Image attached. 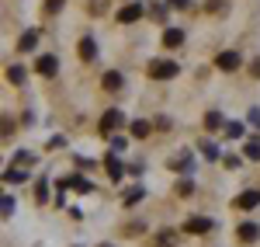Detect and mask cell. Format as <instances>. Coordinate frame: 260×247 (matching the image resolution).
I'll return each mask as SVG.
<instances>
[{
  "mask_svg": "<svg viewBox=\"0 0 260 247\" xmlns=\"http://www.w3.org/2000/svg\"><path fill=\"white\" fill-rule=\"evenodd\" d=\"M233 206H236V209H246V212H250V209H257L260 206V191H257V188H246L243 195H236V202H233Z\"/></svg>",
  "mask_w": 260,
  "mask_h": 247,
  "instance_id": "8992f818",
  "label": "cell"
},
{
  "mask_svg": "<svg viewBox=\"0 0 260 247\" xmlns=\"http://www.w3.org/2000/svg\"><path fill=\"white\" fill-rule=\"evenodd\" d=\"M24 178H28L24 171H4V181H7V185H21Z\"/></svg>",
  "mask_w": 260,
  "mask_h": 247,
  "instance_id": "d6986e66",
  "label": "cell"
},
{
  "mask_svg": "<svg viewBox=\"0 0 260 247\" xmlns=\"http://www.w3.org/2000/svg\"><path fill=\"white\" fill-rule=\"evenodd\" d=\"M163 45H167V49L184 45V32H180V28H167V32H163Z\"/></svg>",
  "mask_w": 260,
  "mask_h": 247,
  "instance_id": "4fadbf2b",
  "label": "cell"
},
{
  "mask_svg": "<svg viewBox=\"0 0 260 247\" xmlns=\"http://www.w3.org/2000/svg\"><path fill=\"white\" fill-rule=\"evenodd\" d=\"M11 212H14V202H11V195H4V219H7Z\"/></svg>",
  "mask_w": 260,
  "mask_h": 247,
  "instance_id": "4316f807",
  "label": "cell"
},
{
  "mask_svg": "<svg viewBox=\"0 0 260 247\" xmlns=\"http://www.w3.org/2000/svg\"><path fill=\"white\" fill-rule=\"evenodd\" d=\"M149 132H153V125L146 122V119H139V122H132V136H136V140H146Z\"/></svg>",
  "mask_w": 260,
  "mask_h": 247,
  "instance_id": "9a60e30c",
  "label": "cell"
},
{
  "mask_svg": "<svg viewBox=\"0 0 260 247\" xmlns=\"http://www.w3.org/2000/svg\"><path fill=\"white\" fill-rule=\"evenodd\" d=\"M104 247H111V244H104Z\"/></svg>",
  "mask_w": 260,
  "mask_h": 247,
  "instance_id": "1f68e13d",
  "label": "cell"
},
{
  "mask_svg": "<svg viewBox=\"0 0 260 247\" xmlns=\"http://www.w3.org/2000/svg\"><path fill=\"white\" fill-rule=\"evenodd\" d=\"M35 202H49V185H45V178H42V181H35Z\"/></svg>",
  "mask_w": 260,
  "mask_h": 247,
  "instance_id": "e0dca14e",
  "label": "cell"
},
{
  "mask_svg": "<svg viewBox=\"0 0 260 247\" xmlns=\"http://www.w3.org/2000/svg\"><path fill=\"white\" fill-rule=\"evenodd\" d=\"M250 73H253V77H260V60L253 63V66H250Z\"/></svg>",
  "mask_w": 260,
  "mask_h": 247,
  "instance_id": "f546056e",
  "label": "cell"
},
{
  "mask_svg": "<svg viewBox=\"0 0 260 247\" xmlns=\"http://www.w3.org/2000/svg\"><path fill=\"white\" fill-rule=\"evenodd\" d=\"M236 237H240L243 244H253V240L260 237V227L253 223V219H246V223H240V230H236Z\"/></svg>",
  "mask_w": 260,
  "mask_h": 247,
  "instance_id": "ba28073f",
  "label": "cell"
},
{
  "mask_svg": "<svg viewBox=\"0 0 260 247\" xmlns=\"http://www.w3.org/2000/svg\"><path fill=\"white\" fill-rule=\"evenodd\" d=\"M35 42H39V28H28V32L21 35V42H18V52H31Z\"/></svg>",
  "mask_w": 260,
  "mask_h": 247,
  "instance_id": "8fae6325",
  "label": "cell"
},
{
  "mask_svg": "<svg viewBox=\"0 0 260 247\" xmlns=\"http://www.w3.org/2000/svg\"><path fill=\"white\" fill-rule=\"evenodd\" d=\"M170 167H174V171H184V174H187V171H191V157H187V153H184V157H174V160H170Z\"/></svg>",
  "mask_w": 260,
  "mask_h": 247,
  "instance_id": "ac0fdd59",
  "label": "cell"
},
{
  "mask_svg": "<svg viewBox=\"0 0 260 247\" xmlns=\"http://www.w3.org/2000/svg\"><path fill=\"white\" fill-rule=\"evenodd\" d=\"M156 247H177V233H174V230H163V233H156Z\"/></svg>",
  "mask_w": 260,
  "mask_h": 247,
  "instance_id": "5bb4252c",
  "label": "cell"
},
{
  "mask_svg": "<svg viewBox=\"0 0 260 247\" xmlns=\"http://www.w3.org/2000/svg\"><path fill=\"white\" fill-rule=\"evenodd\" d=\"M222 160H225V167H233V171L243 167V157H236V153H229V157H222Z\"/></svg>",
  "mask_w": 260,
  "mask_h": 247,
  "instance_id": "d4e9b609",
  "label": "cell"
},
{
  "mask_svg": "<svg viewBox=\"0 0 260 247\" xmlns=\"http://www.w3.org/2000/svg\"><path fill=\"white\" fill-rule=\"evenodd\" d=\"M121 174H125V167H121L118 153H108V178L111 181H121Z\"/></svg>",
  "mask_w": 260,
  "mask_h": 247,
  "instance_id": "7c38bea8",
  "label": "cell"
},
{
  "mask_svg": "<svg viewBox=\"0 0 260 247\" xmlns=\"http://www.w3.org/2000/svg\"><path fill=\"white\" fill-rule=\"evenodd\" d=\"M250 122H253V125H260V112H250Z\"/></svg>",
  "mask_w": 260,
  "mask_h": 247,
  "instance_id": "4dcf8cb0",
  "label": "cell"
},
{
  "mask_svg": "<svg viewBox=\"0 0 260 247\" xmlns=\"http://www.w3.org/2000/svg\"><path fill=\"white\" fill-rule=\"evenodd\" d=\"M225 136H229V140H240V136H243V125L240 122H225Z\"/></svg>",
  "mask_w": 260,
  "mask_h": 247,
  "instance_id": "7402d4cb",
  "label": "cell"
},
{
  "mask_svg": "<svg viewBox=\"0 0 260 247\" xmlns=\"http://www.w3.org/2000/svg\"><path fill=\"white\" fill-rule=\"evenodd\" d=\"M142 195H146V191L136 185V188H128V191L121 195V202H125V206H136V202H142Z\"/></svg>",
  "mask_w": 260,
  "mask_h": 247,
  "instance_id": "2e32d148",
  "label": "cell"
},
{
  "mask_svg": "<svg viewBox=\"0 0 260 247\" xmlns=\"http://www.w3.org/2000/svg\"><path fill=\"white\" fill-rule=\"evenodd\" d=\"M121 73L118 70H108V73H104V77H101V87H104V91H111V94H115V91H121Z\"/></svg>",
  "mask_w": 260,
  "mask_h": 247,
  "instance_id": "9c48e42d",
  "label": "cell"
},
{
  "mask_svg": "<svg viewBox=\"0 0 260 247\" xmlns=\"http://www.w3.org/2000/svg\"><path fill=\"white\" fill-rule=\"evenodd\" d=\"M191 0H170V7H187Z\"/></svg>",
  "mask_w": 260,
  "mask_h": 247,
  "instance_id": "f1b7e54d",
  "label": "cell"
},
{
  "mask_svg": "<svg viewBox=\"0 0 260 247\" xmlns=\"http://www.w3.org/2000/svg\"><path fill=\"white\" fill-rule=\"evenodd\" d=\"M201 153H205L208 160H215V157H219V146H215V143H208V140H205V143H201Z\"/></svg>",
  "mask_w": 260,
  "mask_h": 247,
  "instance_id": "cb8c5ba5",
  "label": "cell"
},
{
  "mask_svg": "<svg viewBox=\"0 0 260 247\" xmlns=\"http://www.w3.org/2000/svg\"><path fill=\"white\" fill-rule=\"evenodd\" d=\"M215 66H219V70H225V73H236V70L243 66V56H240V52H233V49H225V52H219Z\"/></svg>",
  "mask_w": 260,
  "mask_h": 247,
  "instance_id": "7a4b0ae2",
  "label": "cell"
},
{
  "mask_svg": "<svg viewBox=\"0 0 260 247\" xmlns=\"http://www.w3.org/2000/svg\"><path fill=\"white\" fill-rule=\"evenodd\" d=\"M77 52H80V60H98V42L94 39H80V45H77Z\"/></svg>",
  "mask_w": 260,
  "mask_h": 247,
  "instance_id": "30bf717a",
  "label": "cell"
},
{
  "mask_svg": "<svg viewBox=\"0 0 260 247\" xmlns=\"http://www.w3.org/2000/svg\"><path fill=\"white\" fill-rule=\"evenodd\" d=\"M7 80L11 84H24V66H11V70H7Z\"/></svg>",
  "mask_w": 260,
  "mask_h": 247,
  "instance_id": "ffe728a7",
  "label": "cell"
},
{
  "mask_svg": "<svg viewBox=\"0 0 260 247\" xmlns=\"http://www.w3.org/2000/svg\"><path fill=\"white\" fill-rule=\"evenodd\" d=\"M139 18H142V4H136V0L125 4V7L118 11V24H136Z\"/></svg>",
  "mask_w": 260,
  "mask_h": 247,
  "instance_id": "5b68a950",
  "label": "cell"
},
{
  "mask_svg": "<svg viewBox=\"0 0 260 247\" xmlns=\"http://www.w3.org/2000/svg\"><path fill=\"white\" fill-rule=\"evenodd\" d=\"M246 157H250V160H260V140H250V143H246Z\"/></svg>",
  "mask_w": 260,
  "mask_h": 247,
  "instance_id": "603a6c76",
  "label": "cell"
},
{
  "mask_svg": "<svg viewBox=\"0 0 260 247\" xmlns=\"http://www.w3.org/2000/svg\"><path fill=\"white\" fill-rule=\"evenodd\" d=\"M205 129H222V115L219 112H208V115H205Z\"/></svg>",
  "mask_w": 260,
  "mask_h": 247,
  "instance_id": "44dd1931",
  "label": "cell"
},
{
  "mask_svg": "<svg viewBox=\"0 0 260 247\" xmlns=\"http://www.w3.org/2000/svg\"><path fill=\"white\" fill-rule=\"evenodd\" d=\"M121 119H125V115H121L118 108H111V112H104V115H101L98 129H101V132H104V136H108L111 129H118V125H121Z\"/></svg>",
  "mask_w": 260,
  "mask_h": 247,
  "instance_id": "277c9868",
  "label": "cell"
},
{
  "mask_svg": "<svg viewBox=\"0 0 260 247\" xmlns=\"http://www.w3.org/2000/svg\"><path fill=\"white\" fill-rule=\"evenodd\" d=\"M191 188H194L191 181H180V185H177V195H191Z\"/></svg>",
  "mask_w": 260,
  "mask_h": 247,
  "instance_id": "83f0119b",
  "label": "cell"
},
{
  "mask_svg": "<svg viewBox=\"0 0 260 247\" xmlns=\"http://www.w3.org/2000/svg\"><path fill=\"white\" fill-rule=\"evenodd\" d=\"M180 73V66L174 60H156V63H149V77L153 80H174Z\"/></svg>",
  "mask_w": 260,
  "mask_h": 247,
  "instance_id": "6da1fadb",
  "label": "cell"
},
{
  "mask_svg": "<svg viewBox=\"0 0 260 247\" xmlns=\"http://www.w3.org/2000/svg\"><path fill=\"white\" fill-rule=\"evenodd\" d=\"M212 227H215V223H212L208 216H191V219L184 223V230H187V233H208Z\"/></svg>",
  "mask_w": 260,
  "mask_h": 247,
  "instance_id": "52a82bcc",
  "label": "cell"
},
{
  "mask_svg": "<svg viewBox=\"0 0 260 247\" xmlns=\"http://www.w3.org/2000/svg\"><path fill=\"white\" fill-rule=\"evenodd\" d=\"M35 73H39V77H56V73H59V60H56V56H39V60H35Z\"/></svg>",
  "mask_w": 260,
  "mask_h": 247,
  "instance_id": "3957f363",
  "label": "cell"
},
{
  "mask_svg": "<svg viewBox=\"0 0 260 247\" xmlns=\"http://www.w3.org/2000/svg\"><path fill=\"white\" fill-rule=\"evenodd\" d=\"M45 11H49V14H56V11H62V0H45Z\"/></svg>",
  "mask_w": 260,
  "mask_h": 247,
  "instance_id": "484cf974",
  "label": "cell"
}]
</instances>
